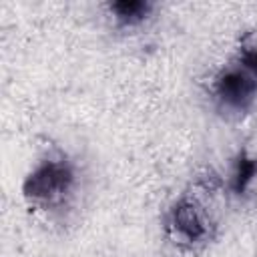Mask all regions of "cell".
Masks as SVG:
<instances>
[{
    "instance_id": "obj_5",
    "label": "cell",
    "mask_w": 257,
    "mask_h": 257,
    "mask_svg": "<svg viewBox=\"0 0 257 257\" xmlns=\"http://www.w3.org/2000/svg\"><path fill=\"white\" fill-rule=\"evenodd\" d=\"M257 175V161L251 157L241 155L237 165H235V173H233V189L235 193H243L247 189V185L253 181V177Z\"/></svg>"
},
{
    "instance_id": "obj_1",
    "label": "cell",
    "mask_w": 257,
    "mask_h": 257,
    "mask_svg": "<svg viewBox=\"0 0 257 257\" xmlns=\"http://www.w3.org/2000/svg\"><path fill=\"white\" fill-rule=\"evenodd\" d=\"M72 185V171L66 163L48 161L40 165L24 183V195L32 201L56 203Z\"/></svg>"
},
{
    "instance_id": "obj_3",
    "label": "cell",
    "mask_w": 257,
    "mask_h": 257,
    "mask_svg": "<svg viewBox=\"0 0 257 257\" xmlns=\"http://www.w3.org/2000/svg\"><path fill=\"white\" fill-rule=\"evenodd\" d=\"M171 227L187 241H199L207 235L205 219L201 217L199 209L187 201H181L171 211Z\"/></svg>"
},
{
    "instance_id": "obj_4",
    "label": "cell",
    "mask_w": 257,
    "mask_h": 257,
    "mask_svg": "<svg viewBox=\"0 0 257 257\" xmlns=\"http://www.w3.org/2000/svg\"><path fill=\"white\" fill-rule=\"evenodd\" d=\"M112 12H114V18L120 22V24H137L141 22L149 10H151V4L149 2H141V0H122V2H114L112 6Z\"/></svg>"
},
{
    "instance_id": "obj_6",
    "label": "cell",
    "mask_w": 257,
    "mask_h": 257,
    "mask_svg": "<svg viewBox=\"0 0 257 257\" xmlns=\"http://www.w3.org/2000/svg\"><path fill=\"white\" fill-rule=\"evenodd\" d=\"M241 68L257 78V46H247L241 52Z\"/></svg>"
},
{
    "instance_id": "obj_2",
    "label": "cell",
    "mask_w": 257,
    "mask_h": 257,
    "mask_svg": "<svg viewBox=\"0 0 257 257\" xmlns=\"http://www.w3.org/2000/svg\"><path fill=\"white\" fill-rule=\"evenodd\" d=\"M255 90H257V78L253 74H249L245 68L225 70L215 82L217 98L225 106H231V108L247 106L251 102Z\"/></svg>"
}]
</instances>
